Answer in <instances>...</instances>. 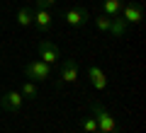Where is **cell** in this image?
I'll return each mask as SVG.
<instances>
[{"label": "cell", "instance_id": "4", "mask_svg": "<svg viewBox=\"0 0 146 133\" xmlns=\"http://www.w3.org/2000/svg\"><path fill=\"white\" fill-rule=\"evenodd\" d=\"M36 53H39V61L49 63V66H54V63L61 58V51H58V46L54 44V41H49V39H42L39 44H36Z\"/></svg>", "mask_w": 146, "mask_h": 133}, {"label": "cell", "instance_id": "15", "mask_svg": "<svg viewBox=\"0 0 146 133\" xmlns=\"http://www.w3.org/2000/svg\"><path fill=\"white\" fill-rule=\"evenodd\" d=\"M80 126H83V131H85V133H98V121L93 119V114H90V116H85Z\"/></svg>", "mask_w": 146, "mask_h": 133}, {"label": "cell", "instance_id": "12", "mask_svg": "<svg viewBox=\"0 0 146 133\" xmlns=\"http://www.w3.org/2000/svg\"><path fill=\"white\" fill-rule=\"evenodd\" d=\"M127 27H129V24H127V22L122 20V17H112V27H110V34L119 39V36H124Z\"/></svg>", "mask_w": 146, "mask_h": 133}, {"label": "cell", "instance_id": "8", "mask_svg": "<svg viewBox=\"0 0 146 133\" xmlns=\"http://www.w3.org/2000/svg\"><path fill=\"white\" fill-rule=\"evenodd\" d=\"M51 24H54V12L49 7H34V27L36 29L42 34H49Z\"/></svg>", "mask_w": 146, "mask_h": 133}, {"label": "cell", "instance_id": "14", "mask_svg": "<svg viewBox=\"0 0 146 133\" xmlns=\"http://www.w3.org/2000/svg\"><path fill=\"white\" fill-rule=\"evenodd\" d=\"M93 22H95V27H98L100 31H105V34H110V27H112V17L110 15H98V17H93Z\"/></svg>", "mask_w": 146, "mask_h": 133}, {"label": "cell", "instance_id": "16", "mask_svg": "<svg viewBox=\"0 0 146 133\" xmlns=\"http://www.w3.org/2000/svg\"><path fill=\"white\" fill-rule=\"evenodd\" d=\"M56 5V0H34V7H51Z\"/></svg>", "mask_w": 146, "mask_h": 133}, {"label": "cell", "instance_id": "17", "mask_svg": "<svg viewBox=\"0 0 146 133\" xmlns=\"http://www.w3.org/2000/svg\"><path fill=\"white\" fill-rule=\"evenodd\" d=\"M0 66H3V63H0Z\"/></svg>", "mask_w": 146, "mask_h": 133}, {"label": "cell", "instance_id": "3", "mask_svg": "<svg viewBox=\"0 0 146 133\" xmlns=\"http://www.w3.org/2000/svg\"><path fill=\"white\" fill-rule=\"evenodd\" d=\"M61 17H63V22H66L68 27H76V29L90 24V20H93V17H90V12L85 10V7H80V5H76V7H71V10L61 12Z\"/></svg>", "mask_w": 146, "mask_h": 133}, {"label": "cell", "instance_id": "10", "mask_svg": "<svg viewBox=\"0 0 146 133\" xmlns=\"http://www.w3.org/2000/svg\"><path fill=\"white\" fill-rule=\"evenodd\" d=\"M15 22H17L20 27H32V24H34V7H29V5L20 7V10H17Z\"/></svg>", "mask_w": 146, "mask_h": 133}, {"label": "cell", "instance_id": "6", "mask_svg": "<svg viewBox=\"0 0 146 133\" xmlns=\"http://www.w3.org/2000/svg\"><path fill=\"white\" fill-rule=\"evenodd\" d=\"M22 104H25V97H22L20 92H15V90L0 94V109H3V111H7V114L22 111Z\"/></svg>", "mask_w": 146, "mask_h": 133}, {"label": "cell", "instance_id": "1", "mask_svg": "<svg viewBox=\"0 0 146 133\" xmlns=\"http://www.w3.org/2000/svg\"><path fill=\"white\" fill-rule=\"evenodd\" d=\"M90 114H93V119L98 121V133H119L115 116H112L100 102H90Z\"/></svg>", "mask_w": 146, "mask_h": 133}, {"label": "cell", "instance_id": "7", "mask_svg": "<svg viewBox=\"0 0 146 133\" xmlns=\"http://www.w3.org/2000/svg\"><path fill=\"white\" fill-rule=\"evenodd\" d=\"M122 20L127 24H141V20H144V5H141L139 0L124 3V7H122Z\"/></svg>", "mask_w": 146, "mask_h": 133}, {"label": "cell", "instance_id": "11", "mask_svg": "<svg viewBox=\"0 0 146 133\" xmlns=\"http://www.w3.org/2000/svg\"><path fill=\"white\" fill-rule=\"evenodd\" d=\"M124 7V0H102V12L110 17H117Z\"/></svg>", "mask_w": 146, "mask_h": 133}, {"label": "cell", "instance_id": "9", "mask_svg": "<svg viewBox=\"0 0 146 133\" xmlns=\"http://www.w3.org/2000/svg\"><path fill=\"white\" fill-rule=\"evenodd\" d=\"M88 77H90V85H93L95 90H100V92L107 90V75H105L98 66H90L88 68Z\"/></svg>", "mask_w": 146, "mask_h": 133}, {"label": "cell", "instance_id": "5", "mask_svg": "<svg viewBox=\"0 0 146 133\" xmlns=\"http://www.w3.org/2000/svg\"><path fill=\"white\" fill-rule=\"evenodd\" d=\"M78 80V61L76 58H66L61 63V70H58V77H56V87L66 85V82H76Z\"/></svg>", "mask_w": 146, "mask_h": 133}, {"label": "cell", "instance_id": "2", "mask_svg": "<svg viewBox=\"0 0 146 133\" xmlns=\"http://www.w3.org/2000/svg\"><path fill=\"white\" fill-rule=\"evenodd\" d=\"M25 75L29 77L32 82H44V80H51L54 75V68L44 61H29L25 66Z\"/></svg>", "mask_w": 146, "mask_h": 133}, {"label": "cell", "instance_id": "13", "mask_svg": "<svg viewBox=\"0 0 146 133\" xmlns=\"http://www.w3.org/2000/svg\"><path fill=\"white\" fill-rule=\"evenodd\" d=\"M20 94H22L25 99H36V97H39V90H36V85H34L32 80H27V82H22Z\"/></svg>", "mask_w": 146, "mask_h": 133}]
</instances>
